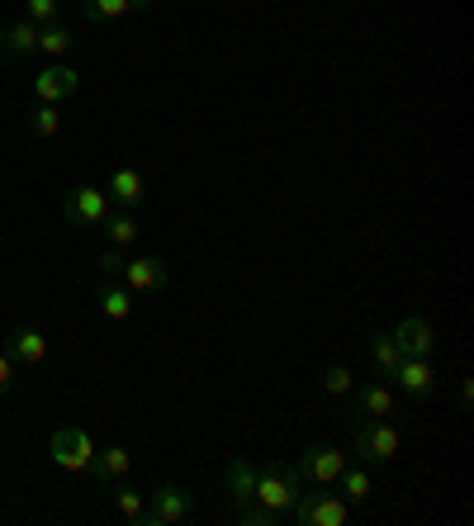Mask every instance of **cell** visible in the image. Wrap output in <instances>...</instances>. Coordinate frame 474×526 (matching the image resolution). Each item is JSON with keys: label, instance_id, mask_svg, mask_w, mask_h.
I'll use <instances>...</instances> for the list:
<instances>
[{"label": "cell", "instance_id": "cell-1", "mask_svg": "<svg viewBox=\"0 0 474 526\" xmlns=\"http://www.w3.org/2000/svg\"><path fill=\"white\" fill-rule=\"evenodd\" d=\"M351 427V451L361 465H394L403 455V427L394 418H361Z\"/></svg>", "mask_w": 474, "mask_h": 526}, {"label": "cell", "instance_id": "cell-2", "mask_svg": "<svg viewBox=\"0 0 474 526\" xmlns=\"http://www.w3.org/2000/svg\"><path fill=\"white\" fill-rule=\"evenodd\" d=\"M299 493H304V479H299V470H294L290 460H271V465L256 470V503H261V508L290 517Z\"/></svg>", "mask_w": 474, "mask_h": 526}, {"label": "cell", "instance_id": "cell-3", "mask_svg": "<svg viewBox=\"0 0 474 526\" xmlns=\"http://www.w3.org/2000/svg\"><path fill=\"white\" fill-rule=\"evenodd\" d=\"M351 460L337 446H328V441H309L304 451H299V460H294V470H299V479L304 484H318V489H332L337 484V474L347 470Z\"/></svg>", "mask_w": 474, "mask_h": 526}, {"label": "cell", "instance_id": "cell-4", "mask_svg": "<svg viewBox=\"0 0 474 526\" xmlns=\"http://www.w3.org/2000/svg\"><path fill=\"white\" fill-rule=\"evenodd\" d=\"M351 508L342 493H299L290 508L294 526H347Z\"/></svg>", "mask_w": 474, "mask_h": 526}, {"label": "cell", "instance_id": "cell-5", "mask_svg": "<svg viewBox=\"0 0 474 526\" xmlns=\"http://www.w3.org/2000/svg\"><path fill=\"white\" fill-rule=\"evenodd\" d=\"M53 465L67 474H86L95 465V446L81 427H57L53 432Z\"/></svg>", "mask_w": 474, "mask_h": 526}, {"label": "cell", "instance_id": "cell-6", "mask_svg": "<svg viewBox=\"0 0 474 526\" xmlns=\"http://www.w3.org/2000/svg\"><path fill=\"white\" fill-rule=\"evenodd\" d=\"M389 380L399 384V389H403V394H408L413 403H427L432 394H437V380H441V375H437V365H432V356H403L399 370H394Z\"/></svg>", "mask_w": 474, "mask_h": 526}, {"label": "cell", "instance_id": "cell-7", "mask_svg": "<svg viewBox=\"0 0 474 526\" xmlns=\"http://www.w3.org/2000/svg\"><path fill=\"white\" fill-rule=\"evenodd\" d=\"M190 508H195V498L185 489H176V484H162V489L147 498L143 508V526H171V522H185L190 517Z\"/></svg>", "mask_w": 474, "mask_h": 526}, {"label": "cell", "instance_id": "cell-8", "mask_svg": "<svg viewBox=\"0 0 474 526\" xmlns=\"http://www.w3.org/2000/svg\"><path fill=\"white\" fill-rule=\"evenodd\" d=\"M399 413V399H394V389L384 380H370L361 389H351V413L347 422H361V418H394Z\"/></svg>", "mask_w": 474, "mask_h": 526}, {"label": "cell", "instance_id": "cell-9", "mask_svg": "<svg viewBox=\"0 0 474 526\" xmlns=\"http://www.w3.org/2000/svg\"><path fill=\"white\" fill-rule=\"evenodd\" d=\"M76 86H81V72L62 67V62H53V67H43V72L34 76V95L43 100V105H62V100H72Z\"/></svg>", "mask_w": 474, "mask_h": 526}, {"label": "cell", "instance_id": "cell-10", "mask_svg": "<svg viewBox=\"0 0 474 526\" xmlns=\"http://www.w3.org/2000/svg\"><path fill=\"white\" fill-rule=\"evenodd\" d=\"M124 285L133 294H157L166 290V261L162 256H133V261H124Z\"/></svg>", "mask_w": 474, "mask_h": 526}, {"label": "cell", "instance_id": "cell-11", "mask_svg": "<svg viewBox=\"0 0 474 526\" xmlns=\"http://www.w3.org/2000/svg\"><path fill=\"white\" fill-rule=\"evenodd\" d=\"M62 209H67L72 223H105V214H110V195L95 190V185H76Z\"/></svg>", "mask_w": 474, "mask_h": 526}, {"label": "cell", "instance_id": "cell-12", "mask_svg": "<svg viewBox=\"0 0 474 526\" xmlns=\"http://www.w3.org/2000/svg\"><path fill=\"white\" fill-rule=\"evenodd\" d=\"M389 337L399 342L403 356H432V351H437V327L427 323V318H403Z\"/></svg>", "mask_w": 474, "mask_h": 526}, {"label": "cell", "instance_id": "cell-13", "mask_svg": "<svg viewBox=\"0 0 474 526\" xmlns=\"http://www.w3.org/2000/svg\"><path fill=\"white\" fill-rule=\"evenodd\" d=\"M223 493L233 498L237 508H242V503H256V465L247 455H233V460L223 465Z\"/></svg>", "mask_w": 474, "mask_h": 526}, {"label": "cell", "instance_id": "cell-14", "mask_svg": "<svg viewBox=\"0 0 474 526\" xmlns=\"http://www.w3.org/2000/svg\"><path fill=\"white\" fill-rule=\"evenodd\" d=\"M105 195H110L119 209H138L143 195H147V190H143V171H138V166H119V171L110 176V185H105Z\"/></svg>", "mask_w": 474, "mask_h": 526}, {"label": "cell", "instance_id": "cell-15", "mask_svg": "<svg viewBox=\"0 0 474 526\" xmlns=\"http://www.w3.org/2000/svg\"><path fill=\"white\" fill-rule=\"evenodd\" d=\"M0 53L5 57L38 53V24L34 19H15V24H5V29H0Z\"/></svg>", "mask_w": 474, "mask_h": 526}, {"label": "cell", "instance_id": "cell-16", "mask_svg": "<svg viewBox=\"0 0 474 526\" xmlns=\"http://www.w3.org/2000/svg\"><path fill=\"white\" fill-rule=\"evenodd\" d=\"M133 10H152V0H81V15L91 19V24H114V19L133 15Z\"/></svg>", "mask_w": 474, "mask_h": 526}, {"label": "cell", "instance_id": "cell-17", "mask_svg": "<svg viewBox=\"0 0 474 526\" xmlns=\"http://www.w3.org/2000/svg\"><path fill=\"white\" fill-rule=\"evenodd\" d=\"M10 361L43 365V361H48V337H43V332H34V327H19L15 337H10Z\"/></svg>", "mask_w": 474, "mask_h": 526}, {"label": "cell", "instance_id": "cell-18", "mask_svg": "<svg viewBox=\"0 0 474 526\" xmlns=\"http://www.w3.org/2000/svg\"><path fill=\"white\" fill-rule=\"evenodd\" d=\"M72 43L76 34L62 24V19H48V24H38V53H48V57H67L72 53Z\"/></svg>", "mask_w": 474, "mask_h": 526}, {"label": "cell", "instance_id": "cell-19", "mask_svg": "<svg viewBox=\"0 0 474 526\" xmlns=\"http://www.w3.org/2000/svg\"><path fill=\"white\" fill-rule=\"evenodd\" d=\"M370 361H375V370H380V380H389V375L399 370V361H403L399 342H394L389 332H370Z\"/></svg>", "mask_w": 474, "mask_h": 526}, {"label": "cell", "instance_id": "cell-20", "mask_svg": "<svg viewBox=\"0 0 474 526\" xmlns=\"http://www.w3.org/2000/svg\"><path fill=\"white\" fill-rule=\"evenodd\" d=\"M332 489H342L347 503H370L375 484H370V470H365V465H347V470L337 474V484H332Z\"/></svg>", "mask_w": 474, "mask_h": 526}, {"label": "cell", "instance_id": "cell-21", "mask_svg": "<svg viewBox=\"0 0 474 526\" xmlns=\"http://www.w3.org/2000/svg\"><path fill=\"white\" fill-rule=\"evenodd\" d=\"M100 313L110 323H124L128 313H133V290L128 285H100Z\"/></svg>", "mask_w": 474, "mask_h": 526}, {"label": "cell", "instance_id": "cell-22", "mask_svg": "<svg viewBox=\"0 0 474 526\" xmlns=\"http://www.w3.org/2000/svg\"><path fill=\"white\" fill-rule=\"evenodd\" d=\"M128 465H133V455H128L124 446H105V455L95 451V465H91V470L100 474V484H105V479H124Z\"/></svg>", "mask_w": 474, "mask_h": 526}, {"label": "cell", "instance_id": "cell-23", "mask_svg": "<svg viewBox=\"0 0 474 526\" xmlns=\"http://www.w3.org/2000/svg\"><path fill=\"white\" fill-rule=\"evenodd\" d=\"M105 233H110L114 247H128V242L138 237V218H133V209H110V214H105Z\"/></svg>", "mask_w": 474, "mask_h": 526}, {"label": "cell", "instance_id": "cell-24", "mask_svg": "<svg viewBox=\"0 0 474 526\" xmlns=\"http://www.w3.org/2000/svg\"><path fill=\"white\" fill-rule=\"evenodd\" d=\"M114 508H119V517H124V522L143 526V508H147L143 489H133V484H119V489H114Z\"/></svg>", "mask_w": 474, "mask_h": 526}, {"label": "cell", "instance_id": "cell-25", "mask_svg": "<svg viewBox=\"0 0 474 526\" xmlns=\"http://www.w3.org/2000/svg\"><path fill=\"white\" fill-rule=\"evenodd\" d=\"M29 133H38V138H57V133H62V109L38 105L34 114H29Z\"/></svg>", "mask_w": 474, "mask_h": 526}, {"label": "cell", "instance_id": "cell-26", "mask_svg": "<svg viewBox=\"0 0 474 526\" xmlns=\"http://www.w3.org/2000/svg\"><path fill=\"white\" fill-rule=\"evenodd\" d=\"M351 389H356V380H351L347 365H328V370H323V394H328V399H347Z\"/></svg>", "mask_w": 474, "mask_h": 526}, {"label": "cell", "instance_id": "cell-27", "mask_svg": "<svg viewBox=\"0 0 474 526\" xmlns=\"http://www.w3.org/2000/svg\"><path fill=\"white\" fill-rule=\"evenodd\" d=\"M237 522H242V526H285L290 517H280V512H271V508H261V503H242V508H237Z\"/></svg>", "mask_w": 474, "mask_h": 526}, {"label": "cell", "instance_id": "cell-28", "mask_svg": "<svg viewBox=\"0 0 474 526\" xmlns=\"http://www.w3.org/2000/svg\"><path fill=\"white\" fill-rule=\"evenodd\" d=\"M57 10H62V0H29V15L34 24H48V19H57Z\"/></svg>", "mask_w": 474, "mask_h": 526}, {"label": "cell", "instance_id": "cell-29", "mask_svg": "<svg viewBox=\"0 0 474 526\" xmlns=\"http://www.w3.org/2000/svg\"><path fill=\"white\" fill-rule=\"evenodd\" d=\"M100 271H105V275H119V271H124V256H119V247L100 256Z\"/></svg>", "mask_w": 474, "mask_h": 526}, {"label": "cell", "instance_id": "cell-30", "mask_svg": "<svg viewBox=\"0 0 474 526\" xmlns=\"http://www.w3.org/2000/svg\"><path fill=\"white\" fill-rule=\"evenodd\" d=\"M10 384H15V361H10V356L0 351V394H5Z\"/></svg>", "mask_w": 474, "mask_h": 526}, {"label": "cell", "instance_id": "cell-31", "mask_svg": "<svg viewBox=\"0 0 474 526\" xmlns=\"http://www.w3.org/2000/svg\"><path fill=\"white\" fill-rule=\"evenodd\" d=\"M470 399H474V380L460 384V413H470Z\"/></svg>", "mask_w": 474, "mask_h": 526}]
</instances>
